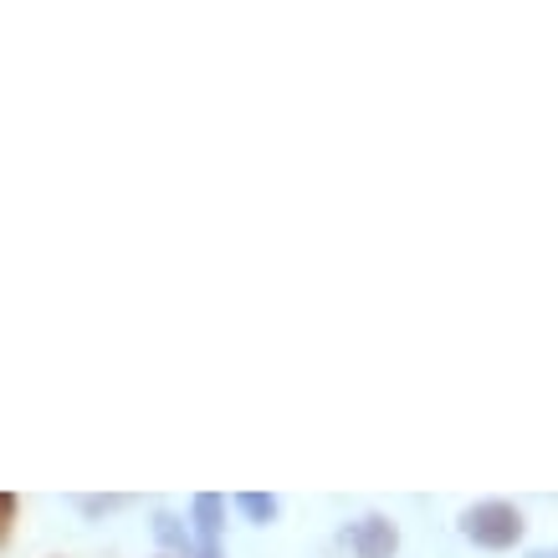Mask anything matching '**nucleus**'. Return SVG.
<instances>
[{
    "instance_id": "obj_1",
    "label": "nucleus",
    "mask_w": 558,
    "mask_h": 558,
    "mask_svg": "<svg viewBox=\"0 0 558 558\" xmlns=\"http://www.w3.org/2000/svg\"><path fill=\"white\" fill-rule=\"evenodd\" d=\"M523 512L512 508V502H476V508L461 512V533L472 543H482V548H512V543L523 538Z\"/></svg>"
},
{
    "instance_id": "obj_3",
    "label": "nucleus",
    "mask_w": 558,
    "mask_h": 558,
    "mask_svg": "<svg viewBox=\"0 0 558 558\" xmlns=\"http://www.w3.org/2000/svg\"><path fill=\"white\" fill-rule=\"evenodd\" d=\"M236 508L246 512L252 523H271V518H277V497H271V492H241Z\"/></svg>"
},
{
    "instance_id": "obj_4",
    "label": "nucleus",
    "mask_w": 558,
    "mask_h": 558,
    "mask_svg": "<svg viewBox=\"0 0 558 558\" xmlns=\"http://www.w3.org/2000/svg\"><path fill=\"white\" fill-rule=\"evenodd\" d=\"M154 533H159V538L170 543V548H180V554H190V533L180 523H174L170 512H159V518H154Z\"/></svg>"
},
{
    "instance_id": "obj_5",
    "label": "nucleus",
    "mask_w": 558,
    "mask_h": 558,
    "mask_svg": "<svg viewBox=\"0 0 558 558\" xmlns=\"http://www.w3.org/2000/svg\"><path fill=\"white\" fill-rule=\"evenodd\" d=\"M11 523H16V497H11V492H0V543H5Z\"/></svg>"
},
{
    "instance_id": "obj_6",
    "label": "nucleus",
    "mask_w": 558,
    "mask_h": 558,
    "mask_svg": "<svg viewBox=\"0 0 558 558\" xmlns=\"http://www.w3.org/2000/svg\"><path fill=\"white\" fill-rule=\"evenodd\" d=\"M533 558H558V548H538V554H533Z\"/></svg>"
},
{
    "instance_id": "obj_2",
    "label": "nucleus",
    "mask_w": 558,
    "mask_h": 558,
    "mask_svg": "<svg viewBox=\"0 0 558 558\" xmlns=\"http://www.w3.org/2000/svg\"><path fill=\"white\" fill-rule=\"evenodd\" d=\"M343 543H349L354 558H395L400 527L389 523V518H379V512H369V518H359V523L343 527Z\"/></svg>"
}]
</instances>
